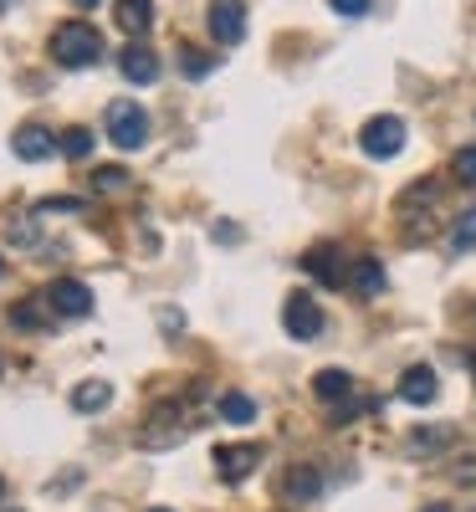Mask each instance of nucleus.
<instances>
[{
	"label": "nucleus",
	"instance_id": "obj_9",
	"mask_svg": "<svg viewBox=\"0 0 476 512\" xmlns=\"http://www.w3.org/2000/svg\"><path fill=\"white\" fill-rule=\"evenodd\" d=\"M11 149H16V159L41 164V159L57 154V139H52V128H41V123H21L16 134H11Z\"/></svg>",
	"mask_w": 476,
	"mask_h": 512
},
{
	"label": "nucleus",
	"instance_id": "obj_31",
	"mask_svg": "<svg viewBox=\"0 0 476 512\" xmlns=\"http://www.w3.org/2000/svg\"><path fill=\"white\" fill-rule=\"evenodd\" d=\"M0 272H6V262H0Z\"/></svg>",
	"mask_w": 476,
	"mask_h": 512
},
{
	"label": "nucleus",
	"instance_id": "obj_22",
	"mask_svg": "<svg viewBox=\"0 0 476 512\" xmlns=\"http://www.w3.org/2000/svg\"><path fill=\"white\" fill-rule=\"evenodd\" d=\"M123 185H128V169H123V164L93 169V190H98V195H113V190H123Z\"/></svg>",
	"mask_w": 476,
	"mask_h": 512
},
{
	"label": "nucleus",
	"instance_id": "obj_3",
	"mask_svg": "<svg viewBox=\"0 0 476 512\" xmlns=\"http://www.w3.org/2000/svg\"><path fill=\"white\" fill-rule=\"evenodd\" d=\"M359 149H364L369 159H395V154L405 149V118H395V113L369 118L364 134H359Z\"/></svg>",
	"mask_w": 476,
	"mask_h": 512
},
{
	"label": "nucleus",
	"instance_id": "obj_8",
	"mask_svg": "<svg viewBox=\"0 0 476 512\" xmlns=\"http://www.w3.org/2000/svg\"><path fill=\"white\" fill-rule=\"evenodd\" d=\"M205 26H210V36L221 41V47H236V41L246 36V6H241V0H215Z\"/></svg>",
	"mask_w": 476,
	"mask_h": 512
},
{
	"label": "nucleus",
	"instance_id": "obj_24",
	"mask_svg": "<svg viewBox=\"0 0 476 512\" xmlns=\"http://www.w3.org/2000/svg\"><path fill=\"white\" fill-rule=\"evenodd\" d=\"M451 246H456V251L476 246V205H471V210H461V221H456V231H451Z\"/></svg>",
	"mask_w": 476,
	"mask_h": 512
},
{
	"label": "nucleus",
	"instance_id": "obj_14",
	"mask_svg": "<svg viewBox=\"0 0 476 512\" xmlns=\"http://www.w3.org/2000/svg\"><path fill=\"white\" fill-rule=\"evenodd\" d=\"M118 67H123L128 82H139V88H144V82L159 77V52H149V47H123V52H118Z\"/></svg>",
	"mask_w": 476,
	"mask_h": 512
},
{
	"label": "nucleus",
	"instance_id": "obj_27",
	"mask_svg": "<svg viewBox=\"0 0 476 512\" xmlns=\"http://www.w3.org/2000/svg\"><path fill=\"white\" fill-rule=\"evenodd\" d=\"M420 512H451V502H430V507H420Z\"/></svg>",
	"mask_w": 476,
	"mask_h": 512
},
{
	"label": "nucleus",
	"instance_id": "obj_13",
	"mask_svg": "<svg viewBox=\"0 0 476 512\" xmlns=\"http://www.w3.org/2000/svg\"><path fill=\"white\" fill-rule=\"evenodd\" d=\"M313 395L323 400V405H343L354 395V374L349 369H318L313 374Z\"/></svg>",
	"mask_w": 476,
	"mask_h": 512
},
{
	"label": "nucleus",
	"instance_id": "obj_10",
	"mask_svg": "<svg viewBox=\"0 0 476 512\" xmlns=\"http://www.w3.org/2000/svg\"><path fill=\"white\" fill-rule=\"evenodd\" d=\"M262 461V446H215V472L221 482H246Z\"/></svg>",
	"mask_w": 476,
	"mask_h": 512
},
{
	"label": "nucleus",
	"instance_id": "obj_20",
	"mask_svg": "<svg viewBox=\"0 0 476 512\" xmlns=\"http://www.w3.org/2000/svg\"><path fill=\"white\" fill-rule=\"evenodd\" d=\"M11 323H16V328H31V333H41V328L52 323V308L41 303V297H26V303H16V308H11Z\"/></svg>",
	"mask_w": 476,
	"mask_h": 512
},
{
	"label": "nucleus",
	"instance_id": "obj_19",
	"mask_svg": "<svg viewBox=\"0 0 476 512\" xmlns=\"http://www.w3.org/2000/svg\"><path fill=\"white\" fill-rule=\"evenodd\" d=\"M451 441H456L451 425H420V431L410 436V451H415V456H430V451H446Z\"/></svg>",
	"mask_w": 476,
	"mask_h": 512
},
{
	"label": "nucleus",
	"instance_id": "obj_6",
	"mask_svg": "<svg viewBox=\"0 0 476 512\" xmlns=\"http://www.w3.org/2000/svg\"><path fill=\"white\" fill-rule=\"evenodd\" d=\"M302 272H308L313 282H323V287H343V282H349V262H343V251H338L333 241L308 246V256H302Z\"/></svg>",
	"mask_w": 476,
	"mask_h": 512
},
{
	"label": "nucleus",
	"instance_id": "obj_2",
	"mask_svg": "<svg viewBox=\"0 0 476 512\" xmlns=\"http://www.w3.org/2000/svg\"><path fill=\"white\" fill-rule=\"evenodd\" d=\"M108 139L118 144V149H144L149 144V113L134 103V98H118V103H108Z\"/></svg>",
	"mask_w": 476,
	"mask_h": 512
},
{
	"label": "nucleus",
	"instance_id": "obj_23",
	"mask_svg": "<svg viewBox=\"0 0 476 512\" xmlns=\"http://www.w3.org/2000/svg\"><path fill=\"white\" fill-rule=\"evenodd\" d=\"M451 175H456L461 185H476V144L456 149V159H451Z\"/></svg>",
	"mask_w": 476,
	"mask_h": 512
},
{
	"label": "nucleus",
	"instance_id": "obj_25",
	"mask_svg": "<svg viewBox=\"0 0 476 512\" xmlns=\"http://www.w3.org/2000/svg\"><path fill=\"white\" fill-rule=\"evenodd\" d=\"M328 6H333L338 16H349V21H359V16H369V6H374V0H328Z\"/></svg>",
	"mask_w": 476,
	"mask_h": 512
},
{
	"label": "nucleus",
	"instance_id": "obj_16",
	"mask_svg": "<svg viewBox=\"0 0 476 512\" xmlns=\"http://www.w3.org/2000/svg\"><path fill=\"white\" fill-rule=\"evenodd\" d=\"M118 31H128V36H144L149 26H154V0H118Z\"/></svg>",
	"mask_w": 476,
	"mask_h": 512
},
{
	"label": "nucleus",
	"instance_id": "obj_21",
	"mask_svg": "<svg viewBox=\"0 0 476 512\" xmlns=\"http://www.w3.org/2000/svg\"><path fill=\"white\" fill-rule=\"evenodd\" d=\"M57 149H62L67 159H88V154H93V128H82V123H72L67 134L57 139Z\"/></svg>",
	"mask_w": 476,
	"mask_h": 512
},
{
	"label": "nucleus",
	"instance_id": "obj_29",
	"mask_svg": "<svg viewBox=\"0 0 476 512\" xmlns=\"http://www.w3.org/2000/svg\"><path fill=\"white\" fill-rule=\"evenodd\" d=\"M149 512H169V507H149Z\"/></svg>",
	"mask_w": 476,
	"mask_h": 512
},
{
	"label": "nucleus",
	"instance_id": "obj_18",
	"mask_svg": "<svg viewBox=\"0 0 476 512\" xmlns=\"http://www.w3.org/2000/svg\"><path fill=\"white\" fill-rule=\"evenodd\" d=\"M215 410H221L226 425H251V420H256V400L241 395V390H226L221 400H215Z\"/></svg>",
	"mask_w": 476,
	"mask_h": 512
},
{
	"label": "nucleus",
	"instance_id": "obj_5",
	"mask_svg": "<svg viewBox=\"0 0 476 512\" xmlns=\"http://www.w3.org/2000/svg\"><path fill=\"white\" fill-rule=\"evenodd\" d=\"M282 323H287V333L297 338V344H313V338L323 333V308L313 303L308 292H287V303H282Z\"/></svg>",
	"mask_w": 476,
	"mask_h": 512
},
{
	"label": "nucleus",
	"instance_id": "obj_26",
	"mask_svg": "<svg viewBox=\"0 0 476 512\" xmlns=\"http://www.w3.org/2000/svg\"><path fill=\"white\" fill-rule=\"evenodd\" d=\"M180 67H185V77H205V72L215 67V57H195V52H185V62H180Z\"/></svg>",
	"mask_w": 476,
	"mask_h": 512
},
{
	"label": "nucleus",
	"instance_id": "obj_28",
	"mask_svg": "<svg viewBox=\"0 0 476 512\" xmlns=\"http://www.w3.org/2000/svg\"><path fill=\"white\" fill-rule=\"evenodd\" d=\"M72 6H82V11H88V6H98V0H72Z\"/></svg>",
	"mask_w": 476,
	"mask_h": 512
},
{
	"label": "nucleus",
	"instance_id": "obj_1",
	"mask_svg": "<svg viewBox=\"0 0 476 512\" xmlns=\"http://www.w3.org/2000/svg\"><path fill=\"white\" fill-rule=\"evenodd\" d=\"M47 52H52L57 67H93L103 57V36L88 21H62L47 41Z\"/></svg>",
	"mask_w": 476,
	"mask_h": 512
},
{
	"label": "nucleus",
	"instance_id": "obj_17",
	"mask_svg": "<svg viewBox=\"0 0 476 512\" xmlns=\"http://www.w3.org/2000/svg\"><path fill=\"white\" fill-rule=\"evenodd\" d=\"M349 287H359L364 297L384 292V267H379V256H354V262H349Z\"/></svg>",
	"mask_w": 476,
	"mask_h": 512
},
{
	"label": "nucleus",
	"instance_id": "obj_11",
	"mask_svg": "<svg viewBox=\"0 0 476 512\" xmlns=\"http://www.w3.org/2000/svg\"><path fill=\"white\" fill-rule=\"evenodd\" d=\"M436 395H441V384H436V369H430V364H410L400 374V400L405 405H430Z\"/></svg>",
	"mask_w": 476,
	"mask_h": 512
},
{
	"label": "nucleus",
	"instance_id": "obj_30",
	"mask_svg": "<svg viewBox=\"0 0 476 512\" xmlns=\"http://www.w3.org/2000/svg\"><path fill=\"white\" fill-rule=\"evenodd\" d=\"M0 497H6V482H0Z\"/></svg>",
	"mask_w": 476,
	"mask_h": 512
},
{
	"label": "nucleus",
	"instance_id": "obj_4",
	"mask_svg": "<svg viewBox=\"0 0 476 512\" xmlns=\"http://www.w3.org/2000/svg\"><path fill=\"white\" fill-rule=\"evenodd\" d=\"M41 303L52 308V318H88L93 313V287L77 282V277H57L47 292H41Z\"/></svg>",
	"mask_w": 476,
	"mask_h": 512
},
{
	"label": "nucleus",
	"instance_id": "obj_7",
	"mask_svg": "<svg viewBox=\"0 0 476 512\" xmlns=\"http://www.w3.org/2000/svg\"><path fill=\"white\" fill-rule=\"evenodd\" d=\"M185 415H190V410H185L180 400H164V405H159V410L149 415L154 425L144 431V446H175V441H180V436L190 431V420H185Z\"/></svg>",
	"mask_w": 476,
	"mask_h": 512
},
{
	"label": "nucleus",
	"instance_id": "obj_12",
	"mask_svg": "<svg viewBox=\"0 0 476 512\" xmlns=\"http://www.w3.org/2000/svg\"><path fill=\"white\" fill-rule=\"evenodd\" d=\"M282 492H287L292 502H313V497L323 492V472H318L313 461H297L292 472L282 477Z\"/></svg>",
	"mask_w": 476,
	"mask_h": 512
},
{
	"label": "nucleus",
	"instance_id": "obj_15",
	"mask_svg": "<svg viewBox=\"0 0 476 512\" xmlns=\"http://www.w3.org/2000/svg\"><path fill=\"white\" fill-rule=\"evenodd\" d=\"M108 400H113V384L108 379H82L77 390H72V410L77 415H98Z\"/></svg>",
	"mask_w": 476,
	"mask_h": 512
}]
</instances>
